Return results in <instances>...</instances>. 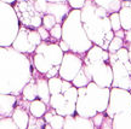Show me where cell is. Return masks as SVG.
<instances>
[{"label": "cell", "instance_id": "6da1fadb", "mask_svg": "<svg viewBox=\"0 0 131 129\" xmlns=\"http://www.w3.org/2000/svg\"><path fill=\"white\" fill-rule=\"evenodd\" d=\"M33 78L32 62L12 46L0 47V93L18 97Z\"/></svg>", "mask_w": 131, "mask_h": 129}, {"label": "cell", "instance_id": "7a4b0ae2", "mask_svg": "<svg viewBox=\"0 0 131 129\" xmlns=\"http://www.w3.org/2000/svg\"><path fill=\"white\" fill-rule=\"evenodd\" d=\"M62 40L70 47V51L84 55L88 53L94 42L88 36L81 21V10L73 9L62 23Z\"/></svg>", "mask_w": 131, "mask_h": 129}, {"label": "cell", "instance_id": "3957f363", "mask_svg": "<svg viewBox=\"0 0 131 129\" xmlns=\"http://www.w3.org/2000/svg\"><path fill=\"white\" fill-rule=\"evenodd\" d=\"M95 9L96 4L94 0H86L84 7L81 9V21L89 39L94 42V45L102 47L106 41V35L113 29L109 16L101 18L95 13Z\"/></svg>", "mask_w": 131, "mask_h": 129}, {"label": "cell", "instance_id": "277c9868", "mask_svg": "<svg viewBox=\"0 0 131 129\" xmlns=\"http://www.w3.org/2000/svg\"><path fill=\"white\" fill-rule=\"evenodd\" d=\"M21 29V22L14 5L0 3V47L12 46Z\"/></svg>", "mask_w": 131, "mask_h": 129}, {"label": "cell", "instance_id": "5b68a950", "mask_svg": "<svg viewBox=\"0 0 131 129\" xmlns=\"http://www.w3.org/2000/svg\"><path fill=\"white\" fill-rule=\"evenodd\" d=\"M21 25L30 29H38L42 25V16L34 6L33 0H17L14 4Z\"/></svg>", "mask_w": 131, "mask_h": 129}, {"label": "cell", "instance_id": "8992f818", "mask_svg": "<svg viewBox=\"0 0 131 129\" xmlns=\"http://www.w3.org/2000/svg\"><path fill=\"white\" fill-rule=\"evenodd\" d=\"M85 74L88 75L91 81L101 87L112 88L113 83V68L109 62H97L92 64H84L83 66Z\"/></svg>", "mask_w": 131, "mask_h": 129}, {"label": "cell", "instance_id": "52a82bcc", "mask_svg": "<svg viewBox=\"0 0 131 129\" xmlns=\"http://www.w3.org/2000/svg\"><path fill=\"white\" fill-rule=\"evenodd\" d=\"M129 110H131V92L124 88L112 87L106 115L113 117L115 113Z\"/></svg>", "mask_w": 131, "mask_h": 129}, {"label": "cell", "instance_id": "ba28073f", "mask_svg": "<svg viewBox=\"0 0 131 129\" xmlns=\"http://www.w3.org/2000/svg\"><path fill=\"white\" fill-rule=\"evenodd\" d=\"M84 66V59H81L80 54H77L74 52H66L63 60L60 65V74L63 80L73 81L74 77L79 74V71Z\"/></svg>", "mask_w": 131, "mask_h": 129}, {"label": "cell", "instance_id": "9c48e42d", "mask_svg": "<svg viewBox=\"0 0 131 129\" xmlns=\"http://www.w3.org/2000/svg\"><path fill=\"white\" fill-rule=\"evenodd\" d=\"M86 93L94 106L96 107L97 112H106L109 104V98H111V88L101 87L96 84L94 81H91L86 86Z\"/></svg>", "mask_w": 131, "mask_h": 129}, {"label": "cell", "instance_id": "30bf717a", "mask_svg": "<svg viewBox=\"0 0 131 129\" xmlns=\"http://www.w3.org/2000/svg\"><path fill=\"white\" fill-rule=\"evenodd\" d=\"M113 68V83L112 87H119L130 91L131 89V74L124 63L120 60L111 62Z\"/></svg>", "mask_w": 131, "mask_h": 129}, {"label": "cell", "instance_id": "8fae6325", "mask_svg": "<svg viewBox=\"0 0 131 129\" xmlns=\"http://www.w3.org/2000/svg\"><path fill=\"white\" fill-rule=\"evenodd\" d=\"M35 53H42L47 59L51 62L53 66L61 65L62 60H63V57H64V52L62 51V48L58 42L42 41L37 47Z\"/></svg>", "mask_w": 131, "mask_h": 129}, {"label": "cell", "instance_id": "7c38bea8", "mask_svg": "<svg viewBox=\"0 0 131 129\" xmlns=\"http://www.w3.org/2000/svg\"><path fill=\"white\" fill-rule=\"evenodd\" d=\"M78 92H79V97L77 100V113L80 116H84V117L92 118L98 112L86 93V87L78 88Z\"/></svg>", "mask_w": 131, "mask_h": 129}, {"label": "cell", "instance_id": "4fadbf2b", "mask_svg": "<svg viewBox=\"0 0 131 129\" xmlns=\"http://www.w3.org/2000/svg\"><path fill=\"white\" fill-rule=\"evenodd\" d=\"M28 32H29V28L24 27V25H21L18 35L15 39L14 44H12V47H14L15 50H17L18 52H22V53H26V54H32V53H35L37 47L29 41Z\"/></svg>", "mask_w": 131, "mask_h": 129}, {"label": "cell", "instance_id": "5bb4252c", "mask_svg": "<svg viewBox=\"0 0 131 129\" xmlns=\"http://www.w3.org/2000/svg\"><path fill=\"white\" fill-rule=\"evenodd\" d=\"M64 128L66 129H72V128L92 129V128H95V123H94V121H92V118L84 117V116H80L78 113H75V115L66 116Z\"/></svg>", "mask_w": 131, "mask_h": 129}, {"label": "cell", "instance_id": "9a60e30c", "mask_svg": "<svg viewBox=\"0 0 131 129\" xmlns=\"http://www.w3.org/2000/svg\"><path fill=\"white\" fill-rule=\"evenodd\" d=\"M109 55L111 53L108 52V50H103L101 46L94 45L85 54L84 64H92V63H97L101 60L109 62Z\"/></svg>", "mask_w": 131, "mask_h": 129}, {"label": "cell", "instance_id": "2e32d148", "mask_svg": "<svg viewBox=\"0 0 131 129\" xmlns=\"http://www.w3.org/2000/svg\"><path fill=\"white\" fill-rule=\"evenodd\" d=\"M70 5L66 1V3H49L47 6V12L46 13L53 15L57 19V23H63L64 18L69 15V12L72 11Z\"/></svg>", "mask_w": 131, "mask_h": 129}, {"label": "cell", "instance_id": "e0dca14e", "mask_svg": "<svg viewBox=\"0 0 131 129\" xmlns=\"http://www.w3.org/2000/svg\"><path fill=\"white\" fill-rule=\"evenodd\" d=\"M17 102H18L17 95L0 93V117L12 116V112L16 107Z\"/></svg>", "mask_w": 131, "mask_h": 129}, {"label": "cell", "instance_id": "ac0fdd59", "mask_svg": "<svg viewBox=\"0 0 131 129\" xmlns=\"http://www.w3.org/2000/svg\"><path fill=\"white\" fill-rule=\"evenodd\" d=\"M33 65H34V68H35L38 73L42 75H46L49 73V70L53 66L51 62L42 53H34V55H33Z\"/></svg>", "mask_w": 131, "mask_h": 129}, {"label": "cell", "instance_id": "d6986e66", "mask_svg": "<svg viewBox=\"0 0 131 129\" xmlns=\"http://www.w3.org/2000/svg\"><path fill=\"white\" fill-rule=\"evenodd\" d=\"M37 86H38V98L41 99L42 102H45L47 105H50L51 92H50V87H49V78L38 77Z\"/></svg>", "mask_w": 131, "mask_h": 129}, {"label": "cell", "instance_id": "ffe728a7", "mask_svg": "<svg viewBox=\"0 0 131 129\" xmlns=\"http://www.w3.org/2000/svg\"><path fill=\"white\" fill-rule=\"evenodd\" d=\"M12 118H14V121L16 122V124L18 125V128H21V129L28 128L30 116L28 115V112L24 110L21 105L15 107L14 112H12Z\"/></svg>", "mask_w": 131, "mask_h": 129}, {"label": "cell", "instance_id": "44dd1931", "mask_svg": "<svg viewBox=\"0 0 131 129\" xmlns=\"http://www.w3.org/2000/svg\"><path fill=\"white\" fill-rule=\"evenodd\" d=\"M113 128H131V110L119 112L112 117Z\"/></svg>", "mask_w": 131, "mask_h": 129}, {"label": "cell", "instance_id": "7402d4cb", "mask_svg": "<svg viewBox=\"0 0 131 129\" xmlns=\"http://www.w3.org/2000/svg\"><path fill=\"white\" fill-rule=\"evenodd\" d=\"M47 104L45 102H42L41 99L37 98L35 100L30 102V105H29V112L30 115L34 116V117H44V115L47 112Z\"/></svg>", "mask_w": 131, "mask_h": 129}, {"label": "cell", "instance_id": "603a6c76", "mask_svg": "<svg viewBox=\"0 0 131 129\" xmlns=\"http://www.w3.org/2000/svg\"><path fill=\"white\" fill-rule=\"evenodd\" d=\"M21 95L26 102H33L38 98V86H37V78H32V81L26 84Z\"/></svg>", "mask_w": 131, "mask_h": 129}, {"label": "cell", "instance_id": "cb8c5ba5", "mask_svg": "<svg viewBox=\"0 0 131 129\" xmlns=\"http://www.w3.org/2000/svg\"><path fill=\"white\" fill-rule=\"evenodd\" d=\"M95 4L102 6L107 10L109 15L113 12H119V10L123 6V0H94Z\"/></svg>", "mask_w": 131, "mask_h": 129}, {"label": "cell", "instance_id": "d4e9b609", "mask_svg": "<svg viewBox=\"0 0 131 129\" xmlns=\"http://www.w3.org/2000/svg\"><path fill=\"white\" fill-rule=\"evenodd\" d=\"M73 82V86H75L77 88H80V87H86L90 82H91V78L85 74L84 69H81L79 71V74L77 75L74 77V80L72 81Z\"/></svg>", "mask_w": 131, "mask_h": 129}, {"label": "cell", "instance_id": "484cf974", "mask_svg": "<svg viewBox=\"0 0 131 129\" xmlns=\"http://www.w3.org/2000/svg\"><path fill=\"white\" fill-rule=\"evenodd\" d=\"M66 100L64 94L63 93H57V94H51V99H50V106L53 110H58L66 105Z\"/></svg>", "mask_w": 131, "mask_h": 129}, {"label": "cell", "instance_id": "4316f807", "mask_svg": "<svg viewBox=\"0 0 131 129\" xmlns=\"http://www.w3.org/2000/svg\"><path fill=\"white\" fill-rule=\"evenodd\" d=\"M62 84H63V78L61 76H53L49 78V87H50L51 94L62 93Z\"/></svg>", "mask_w": 131, "mask_h": 129}, {"label": "cell", "instance_id": "83f0119b", "mask_svg": "<svg viewBox=\"0 0 131 129\" xmlns=\"http://www.w3.org/2000/svg\"><path fill=\"white\" fill-rule=\"evenodd\" d=\"M124 42H125V40L123 37H119L115 35L113 37V40L111 41V44H109L108 52L109 53H117V51H119L122 47H124Z\"/></svg>", "mask_w": 131, "mask_h": 129}, {"label": "cell", "instance_id": "f1b7e54d", "mask_svg": "<svg viewBox=\"0 0 131 129\" xmlns=\"http://www.w3.org/2000/svg\"><path fill=\"white\" fill-rule=\"evenodd\" d=\"M0 128L1 129H16L18 128V125L16 124V122L14 121L12 116H4L0 120Z\"/></svg>", "mask_w": 131, "mask_h": 129}, {"label": "cell", "instance_id": "f546056e", "mask_svg": "<svg viewBox=\"0 0 131 129\" xmlns=\"http://www.w3.org/2000/svg\"><path fill=\"white\" fill-rule=\"evenodd\" d=\"M64 121H66V116H62L60 113H55L51 122H50V125L53 129H62L64 128Z\"/></svg>", "mask_w": 131, "mask_h": 129}, {"label": "cell", "instance_id": "4dcf8cb0", "mask_svg": "<svg viewBox=\"0 0 131 129\" xmlns=\"http://www.w3.org/2000/svg\"><path fill=\"white\" fill-rule=\"evenodd\" d=\"M28 37H29V41L32 42L35 47H38L42 42L41 35H40V33L38 32V29H30V28H29Z\"/></svg>", "mask_w": 131, "mask_h": 129}, {"label": "cell", "instance_id": "1f68e13d", "mask_svg": "<svg viewBox=\"0 0 131 129\" xmlns=\"http://www.w3.org/2000/svg\"><path fill=\"white\" fill-rule=\"evenodd\" d=\"M57 24V19L56 17L51 13H45L42 16V25L46 28L47 30H50Z\"/></svg>", "mask_w": 131, "mask_h": 129}, {"label": "cell", "instance_id": "d6a6232c", "mask_svg": "<svg viewBox=\"0 0 131 129\" xmlns=\"http://www.w3.org/2000/svg\"><path fill=\"white\" fill-rule=\"evenodd\" d=\"M64 98L66 100H68V102H72V103H77L78 100V97H79V92H78V88L75 87V86H72L70 88H68L64 93Z\"/></svg>", "mask_w": 131, "mask_h": 129}, {"label": "cell", "instance_id": "836d02e7", "mask_svg": "<svg viewBox=\"0 0 131 129\" xmlns=\"http://www.w3.org/2000/svg\"><path fill=\"white\" fill-rule=\"evenodd\" d=\"M109 19H111V24H112L113 32H118V30L123 29L119 12H113V13H111L109 15Z\"/></svg>", "mask_w": 131, "mask_h": 129}, {"label": "cell", "instance_id": "e575fe53", "mask_svg": "<svg viewBox=\"0 0 131 129\" xmlns=\"http://www.w3.org/2000/svg\"><path fill=\"white\" fill-rule=\"evenodd\" d=\"M50 35H51V39H53L55 41L62 40V24L57 23L52 29H50Z\"/></svg>", "mask_w": 131, "mask_h": 129}, {"label": "cell", "instance_id": "d590c367", "mask_svg": "<svg viewBox=\"0 0 131 129\" xmlns=\"http://www.w3.org/2000/svg\"><path fill=\"white\" fill-rule=\"evenodd\" d=\"M34 1V6L38 10V12L41 15H45L47 12V6H49V0H33Z\"/></svg>", "mask_w": 131, "mask_h": 129}, {"label": "cell", "instance_id": "8d00e7d4", "mask_svg": "<svg viewBox=\"0 0 131 129\" xmlns=\"http://www.w3.org/2000/svg\"><path fill=\"white\" fill-rule=\"evenodd\" d=\"M118 60H120L122 63H126L130 60V54H129V50L127 47H122L119 51H117Z\"/></svg>", "mask_w": 131, "mask_h": 129}, {"label": "cell", "instance_id": "74e56055", "mask_svg": "<svg viewBox=\"0 0 131 129\" xmlns=\"http://www.w3.org/2000/svg\"><path fill=\"white\" fill-rule=\"evenodd\" d=\"M67 3L70 5L72 9H77V10H81L84 7L86 0H67Z\"/></svg>", "mask_w": 131, "mask_h": 129}, {"label": "cell", "instance_id": "f35d334b", "mask_svg": "<svg viewBox=\"0 0 131 129\" xmlns=\"http://www.w3.org/2000/svg\"><path fill=\"white\" fill-rule=\"evenodd\" d=\"M104 112H98L96 116H94L92 117V121H94V123H95V128L96 127H102V123H103V121H104V115H103Z\"/></svg>", "mask_w": 131, "mask_h": 129}, {"label": "cell", "instance_id": "ab89813d", "mask_svg": "<svg viewBox=\"0 0 131 129\" xmlns=\"http://www.w3.org/2000/svg\"><path fill=\"white\" fill-rule=\"evenodd\" d=\"M38 32L40 33L42 41H49V40H50V37H51V35H50V30H47L44 25H41L40 28H38Z\"/></svg>", "mask_w": 131, "mask_h": 129}, {"label": "cell", "instance_id": "60d3db41", "mask_svg": "<svg viewBox=\"0 0 131 129\" xmlns=\"http://www.w3.org/2000/svg\"><path fill=\"white\" fill-rule=\"evenodd\" d=\"M58 74H60V65H57V66H52L51 69L49 70V73L46 74V77L51 78V77H53V76H57Z\"/></svg>", "mask_w": 131, "mask_h": 129}, {"label": "cell", "instance_id": "b9f144b4", "mask_svg": "<svg viewBox=\"0 0 131 129\" xmlns=\"http://www.w3.org/2000/svg\"><path fill=\"white\" fill-rule=\"evenodd\" d=\"M58 44H60V46H61L62 51L64 52V53H66V52H69V51H70L69 45H68V44H67L64 40H60V41H58Z\"/></svg>", "mask_w": 131, "mask_h": 129}, {"label": "cell", "instance_id": "7bdbcfd3", "mask_svg": "<svg viewBox=\"0 0 131 129\" xmlns=\"http://www.w3.org/2000/svg\"><path fill=\"white\" fill-rule=\"evenodd\" d=\"M124 40H125V42H127V44L131 42V29L130 30H125V37H124Z\"/></svg>", "mask_w": 131, "mask_h": 129}, {"label": "cell", "instance_id": "ee69618b", "mask_svg": "<svg viewBox=\"0 0 131 129\" xmlns=\"http://www.w3.org/2000/svg\"><path fill=\"white\" fill-rule=\"evenodd\" d=\"M0 1H3V3H7V4H11V5H14L17 0H0Z\"/></svg>", "mask_w": 131, "mask_h": 129}, {"label": "cell", "instance_id": "f6af8a7d", "mask_svg": "<svg viewBox=\"0 0 131 129\" xmlns=\"http://www.w3.org/2000/svg\"><path fill=\"white\" fill-rule=\"evenodd\" d=\"M50 3H66L67 0H49Z\"/></svg>", "mask_w": 131, "mask_h": 129}, {"label": "cell", "instance_id": "bcb514c9", "mask_svg": "<svg viewBox=\"0 0 131 129\" xmlns=\"http://www.w3.org/2000/svg\"><path fill=\"white\" fill-rule=\"evenodd\" d=\"M127 50H129V54H130V57H131V42L129 44V46H127Z\"/></svg>", "mask_w": 131, "mask_h": 129}, {"label": "cell", "instance_id": "7dc6e473", "mask_svg": "<svg viewBox=\"0 0 131 129\" xmlns=\"http://www.w3.org/2000/svg\"><path fill=\"white\" fill-rule=\"evenodd\" d=\"M123 1H127V0H123Z\"/></svg>", "mask_w": 131, "mask_h": 129}]
</instances>
